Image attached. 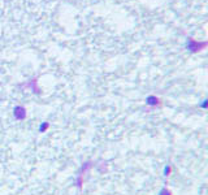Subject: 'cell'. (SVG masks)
Instances as JSON below:
<instances>
[{
	"label": "cell",
	"instance_id": "6da1fadb",
	"mask_svg": "<svg viewBox=\"0 0 208 195\" xmlns=\"http://www.w3.org/2000/svg\"><path fill=\"white\" fill-rule=\"evenodd\" d=\"M14 117L17 120H23L26 117V111L23 107H16L14 108Z\"/></svg>",
	"mask_w": 208,
	"mask_h": 195
},
{
	"label": "cell",
	"instance_id": "7a4b0ae2",
	"mask_svg": "<svg viewBox=\"0 0 208 195\" xmlns=\"http://www.w3.org/2000/svg\"><path fill=\"white\" fill-rule=\"evenodd\" d=\"M47 128H48V122H44V124H43V125L41 126V129H39V130H41L42 133H43V131H44V130H46Z\"/></svg>",
	"mask_w": 208,
	"mask_h": 195
}]
</instances>
